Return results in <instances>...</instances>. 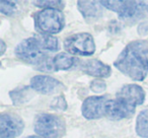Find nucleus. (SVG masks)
Returning a JSON list of instances; mask_svg holds the SVG:
<instances>
[{
    "mask_svg": "<svg viewBox=\"0 0 148 138\" xmlns=\"http://www.w3.org/2000/svg\"><path fill=\"white\" fill-rule=\"evenodd\" d=\"M114 65L133 80L143 81L148 74V43L143 40L129 43Z\"/></svg>",
    "mask_w": 148,
    "mask_h": 138,
    "instance_id": "f257e3e1",
    "label": "nucleus"
},
{
    "mask_svg": "<svg viewBox=\"0 0 148 138\" xmlns=\"http://www.w3.org/2000/svg\"><path fill=\"white\" fill-rule=\"evenodd\" d=\"M15 55L21 61L39 66L42 71H53L51 58L46 54L35 36L21 41L15 48Z\"/></svg>",
    "mask_w": 148,
    "mask_h": 138,
    "instance_id": "f03ea898",
    "label": "nucleus"
},
{
    "mask_svg": "<svg viewBox=\"0 0 148 138\" xmlns=\"http://www.w3.org/2000/svg\"><path fill=\"white\" fill-rule=\"evenodd\" d=\"M34 19L35 27L44 35L58 34L65 27V16L58 9H43L36 13Z\"/></svg>",
    "mask_w": 148,
    "mask_h": 138,
    "instance_id": "7ed1b4c3",
    "label": "nucleus"
},
{
    "mask_svg": "<svg viewBox=\"0 0 148 138\" xmlns=\"http://www.w3.org/2000/svg\"><path fill=\"white\" fill-rule=\"evenodd\" d=\"M35 132L42 138H61L65 135V121L53 114H40L34 124Z\"/></svg>",
    "mask_w": 148,
    "mask_h": 138,
    "instance_id": "20e7f679",
    "label": "nucleus"
},
{
    "mask_svg": "<svg viewBox=\"0 0 148 138\" xmlns=\"http://www.w3.org/2000/svg\"><path fill=\"white\" fill-rule=\"evenodd\" d=\"M103 7L118 13L123 19H139L142 16L147 5L143 1H125V0H106L99 1Z\"/></svg>",
    "mask_w": 148,
    "mask_h": 138,
    "instance_id": "39448f33",
    "label": "nucleus"
},
{
    "mask_svg": "<svg viewBox=\"0 0 148 138\" xmlns=\"http://www.w3.org/2000/svg\"><path fill=\"white\" fill-rule=\"evenodd\" d=\"M64 49L72 55L90 56L95 52V40L88 33L71 35L64 41Z\"/></svg>",
    "mask_w": 148,
    "mask_h": 138,
    "instance_id": "423d86ee",
    "label": "nucleus"
},
{
    "mask_svg": "<svg viewBox=\"0 0 148 138\" xmlns=\"http://www.w3.org/2000/svg\"><path fill=\"white\" fill-rule=\"evenodd\" d=\"M25 123L18 116L11 113L0 115V138H15L23 133Z\"/></svg>",
    "mask_w": 148,
    "mask_h": 138,
    "instance_id": "0eeeda50",
    "label": "nucleus"
},
{
    "mask_svg": "<svg viewBox=\"0 0 148 138\" xmlns=\"http://www.w3.org/2000/svg\"><path fill=\"white\" fill-rule=\"evenodd\" d=\"M107 101L106 95H95L85 99L81 106V113L83 117L87 120H95L106 116L105 105Z\"/></svg>",
    "mask_w": 148,
    "mask_h": 138,
    "instance_id": "6e6552de",
    "label": "nucleus"
},
{
    "mask_svg": "<svg viewBox=\"0 0 148 138\" xmlns=\"http://www.w3.org/2000/svg\"><path fill=\"white\" fill-rule=\"evenodd\" d=\"M145 91L138 84H126L117 93L116 97L136 109L145 101Z\"/></svg>",
    "mask_w": 148,
    "mask_h": 138,
    "instance_id": "1a4fd4ad",
    "label": "nucleus"
},
{
    "mask_svg": "<svg viewBox=\"0 0 148 138\" xmlns=\"http://www.w3.org/2000/svg\"><path fill=\"white\" fill-rule=\"evenodd\" d=\"M31 87L43 95H51L61 91L64 89V84L48 75H36L31 79Z\"/></svg>",
    "mask_w": 148,
    "mask_h": 138,
    "instance_id": "9d476101",
    "label": "nucleus"
},
{
    "mask_svg": "<svg viewBox=\"0 0 148 138\" xmlns=\"http://www.w3.org/2000/svg\"><path fill=\"white\" fill-rule=\"evenodd\" d=\"M135 109L121 100H108L105 105V115L112 120H121L133 115Z\"/></svg>",
    "mask_w": 148,
    "mask_h": 138,
    "instance_id": "9b49d317",
    "label": "nucleus"
},
{
    "mask_svg": "<svg viewBox=\"0 0 148 138\" xmlns=\"http://www.w3.org/2000/svg\"><path fill=\"white\" fill-rule=\"evenodd\" d=\"M80 69L86 74L95 77L105 78L111 75V67L97 59H90L81 61Z\"/></svg>",
    "mask_w": 148,
    "mask_h": 138,
    "instance_id": "f8f14e48",
    "label": "nucleus"
},
{
    "mask_svg": "<svg viewBox=\"0 0 148 138\" xmlns=\"http://www.w3.org/2000/svg\"><path fill=\"white\" fill-rule=\"evenodd\" d=\"M77 4L78 10L88 23L97 19L103 13L99 1H78Z\"/></svg>",
    "mask_w": 148,
    "mask_h": 138,
    "instance_id": "ddd939ff",
    "label": "nucleus"
},
{
    "mask_svg": "<svg viewBox=\"0 0 148 138\" xmlns=\"http://www.w3.org/2000/svg\"><path fill=\"white\" fill-rule=\"evenodd\" d=\"M77 59L66 53H59L52 59L54 70H67L74 65Z\"/></svg>",
    "mask_w": 148,
    "mask_h": 138,
    "instance_id": "4468645a",
    "label": "nucleus"
},
{
    "mask_svg": "<svg viewBox=\"0 0 148 138\" xmlns=\"http://www.w3.org/2000/svg\"><path fill=\"white\" fill-rule=\"evenodd\" d=\"M31 87H23L17 89L10 91V97L14 105H23L31 100L33 97V93L31 91Z\"/></svg>",
    "mask_w": 148,
    "mask_h": 138,
    "instance_id": "2eb2a0df",
    "label": "nucleus"
},
{
    "mask_svg": "<svg viewBox=\"0 0 148 138\" xmlns=\"http://www.w3.org/2000/svg\"><path fill=\"white\" fill-rule=\"evenodd\" d=\"M35 37L37 38L39 44L45 51L56 52L59 49V42H58L57 38H55L54 36L39 34V35L35 36Z\"/></svg>",
    "mask_w": 148,
    "mask_h": 138,
    "instance_id": "dca6fc26",
    "label": "nucleus"
},
{
    "mask_svg": "<svg viewBox=\"0 0 148 138\" xmlns=\"http://www.w3.org/2000/svg\"><path fill=\"white\" fill-rule=\"evenodd\" d=\"M136 133L142 138H148V110L140 112L136 121Z\"/></svg>",
    "mask_w": 148,
    "mask_h": 138,
    "instance_id": "f3484780",
    "label": "nucleus"
},
{
    "mask_svg": "<svg viewBox=\"0 0 148 138\" xmlns=\"http://www.w3.org/2000/svg\"><path fill=\"white\" fill-rule=\"evenodd\" d=\"M33 4H35L36 6L41 7V8L47 9V8H53V9H58V10H61L65 7V2L63 1H60V0H41V1H33Z\"/></svg>",
    "mask_w": 148,
    "mask_h": 138,
    "instance_id": "a211bd4d",
    "label": "nucleus"
},
{
    "mask_svg": "<svg viewBox=\"0 0 148 138\" xmlns=\"http://www.w3.org/2000/svg\"><path fill=\"white\" fill-rule=\"evenodd\" d=\"M0 11L5 15H11L16 11V3L13 1H0Z\"/></svg>",
    "mask_w": 148,
    "mask_h": 138,
    "instance_id": "6ab92c4d",
    "label": "nucleus"
},
{
    "mask_svg": "<svg viewBox=\"0 0 148 138\" xmlns=\"http://www.w3.org/2000/svg\"><path fill=\"white\" fill-rule=\"evenodd\" d=\"M106 89H107V84H106V82L103 79L97 78L91 81L90 83V89L92 91H95V93H101Z\"/></svg>",
    "mask_w": 148,
    "mask_h": 138,
    "instance_id": "aec40b11",
    "label": "nucleus"
},
{
    "mask_svg": "<svg viewBox=\"0 0 148 138\" xmlns=\"http://www.w3.org/2000/svg\"><path fill=\"white\" fill-rule=\"evenodd\" d=\"M51 107L53 108V109L65 111V110L67 109V104H66V101H65V99H64V97L60 95V97H58L57 99L52 103Z\"/></svg>",
    "mask_w": 148,
    "mask_h": 138,
    "instance_id": "412c9836",
    "label": "nucleus"
},
{
    "mask_svg": "<svg viewBox=\"0 0 148 138\" xmlns=\"http://www.w3.org/2000/svg\"><path fill=\"white\" fill-rule=\"evenodd\" d=\"M0 43H1V55H3V54H4V51H5V43L3 42V40L0 41Z\"/></svg>",
    "mask_w": 148,
    "mask_h": 138,
    "instance_id": "4be33fe9",
    "label": "nucleus"
},
{
    "mask_svg": "<svg viewBox=\"0 0 148 138\" xmlns=\"http://www.w3.org/2000/svg\"><path fill=\"white\" fill-rule=\"evenodd\" d=\"M27 138H42L41 136H37V135H32V136H29Z\"/></svg>",
    "mask_w": 148,
    "mask_h": 138,
    "instance_id": "5701e85b",
    "label": "nucleus"
},
{
    "mask_svg": "<svg viewBox=\"0 0 148 138\" xmlns=\"http://www.w3.org/2000/svg\"><path fill=\"white\" fill-rule=\"evenodd\" d=\"M146 11H147V13H148V4H147V6H146Z\"/></svg>",
    "mask_w": 148,
    "mask_h": 138,
    "instance_id": "b1692460",
    "label": "nucleus"
}]
</instances>
